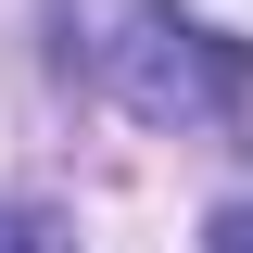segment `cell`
I'll return each mask as SVG.
<instances>
[{"mask_svg":"<svg viewBox=\"0 0 253 253\" xmlns=\"http://www.w3.org/2000/svg\"><path fill=\"white\" fill-rule=\"evenodd\" d=\"M203 253H253V203H215V228H203Z\"/></svg>","mask_w":253,"mask_h":253,"instance_id":"cell-3","label":"cell"},{"mask_svg":"<svg viewBox=\"0 0 253 253\" xmlns=\"http://www.w3.org/2000/svg\"><path fill=\"white\" fill-rule=\"evenodd\" d=\"M63 63H89L139 126H228L253 101V38L177 0H63Z\"/></svg>","mask_w":253,"mask_h":253,"instance_id":"cell-1","label":"cell"},{"mask_svg":"<svg viewBox=\"0 0 253 253\" xmlns=\"http://www.w3.org/2000/svg\"><path fill=\"white\" fill-rule=\"evenodd\" d=\"M0 253H76V241H63V215H38V203H0Z\"/></svg>","mask_w":253,"mask_h":253,"instance_id":"cell-2","label":"cell"}]
</instances>
